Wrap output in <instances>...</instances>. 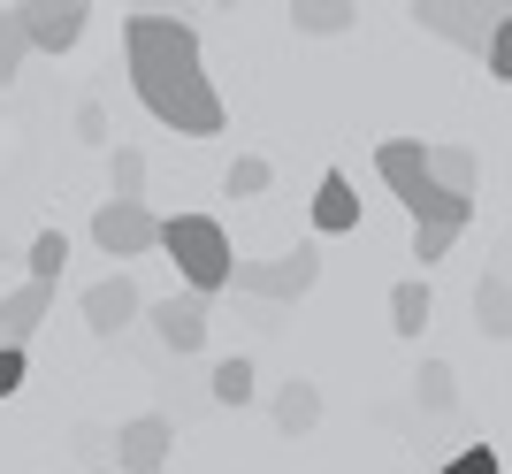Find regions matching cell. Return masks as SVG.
Masks as SVG:
<instances>
[{
	"mask_svg": "<svg viewBox=\"0 0 512 474\" xmlns=\"http://www.w3.org/2000/svg\"><path fill=\"white\" fill-rule=\"evenodd\" d=\"M123 54H130V85H138V108L153 123H169L176 138H214L230 123L222 115V92L207 85L199 69V31L176 16H130L123 23Z\"/></svg>",
	"mask_w": 512,
	"mask_h": 474,
	"instance_id": "6da1fadb",
	"label": "cell"
},
{
	"mask_svg": "<svg viewBox=\"0 0 512 474\" xmlns=\"http://www.w3.org/2000/svg\"><path fill=\"white\" fill-rule=\"evenodd\" d=\"M161 253L176 260V276H184V291H199V299H214V291H230V237H222V222L214 215H169L161 222Z\"/></svg>",
	"mask_w": 512,
	"mask_h": 474,
	"instance_id": "7a4b0ae2",
	"label": "cell"
},
{
	"mask_svg": "<svg viewBox=\"0 0 512 474\" xmlns=\"http://www.w3.org/2000/svg\"><path fill=\"white\" fill-rule=\"evenodd\" d=\"M314 283H321V253L314 245H299V253H283V260H237L230 268V291L253 299V306H291V299H306Z\"/></svg>",
	"mask_w": 512,
	"mask_h": 474,
	"instance_id": "3957f363",
	"label": "cell"
},
{
	"mask_svg": "<svg viewBox=\"0 0 512 474\" xmlns=\"http://www.w3.org/2000/svg\"><path fill=\"white\" fill-rule=\"evenodd\" d=\"M146 322H153V337H161L176 360H192V352L207 345L214 299H199V291H169V299H153V306H146Z\"/></svg>",
	"mask_w": 512,
	"mask_h": 474,
	"instance_id": "277c9868",
	"label": "cell"
},
{
	"mask_svg": "<svg viewBox=\"0 0 512 474\" xmlns=\"http://www.w3.org/2000/svg\"><path fill=\"white\" fill-rule=\"evenodd\" d=\"M92 8H77V0H39V8H16V31L31 54H69V46L85 39Z\"/></svg>",
	"mask_w": 512,
	"mask_h": 474,
	"instance_id": "5b68a950",
	"label": "cell"
},
{
	"mask_svg": "<svg viewBox=\"0 0 512 474\" xmlns=\"http://www.w3.org/2000/svg\"><path fill=\"white\" fill-rule=\"evenodd\" d=\"M169 444H176V421L169 413H138L115 429V474H161L169 467Z\"/></svg>",
	"mask_w": 512,
	"mask_h": 474,
	"instance_id": "8992f818",
	"label": "cell"
},
{
	"mask_svg": "<svg viewBox=\"0 0 512 474\" xmlns=\"http://www.w3.org/2000/svg\"><path fill=\"white\" fill-rule=\"evenodd\" d=\"M92 245L115 253V260H138V253L161 245V215H153V207H115V199H107L100 215H92Z\"/></svg>",
	"mask_w": 512,
	"mask_h": 474,
	"instance_id": "52a82bcc",
	"label": "cell"
},
{
	"mask_svg": "<svg viewBox=\"0 0 512 474\" xmlns=\"http://www.w3.org/2000/svg\"><path fill=\"white\" fill-rule=\"evenodd\" d=\"M413 23H421V31H436V39H451V46H467V54H490L497 8H467V0H428V8H413Z\"/></svg>",
	"mask_w": 512,
	"mask_h": 474,
	"instance_id": "ba28073f",
	"label": "cell"
},
{
	"mask_svg": "<svg viewBox=\"0 0 512 474\" xmlns=\"http://www.w3.org/2000/svg\"><path fill=\"white\" fill-rule=\"evenodd\" d=\"M138 314H146V299H138V283H130V276L85 283V322H92V337H115V329H130Z\"/></svg>",
	"mask_w": 512,
	"mask_h": 474,
	"instance_id": "9c48e42d",
	"label": "cell"
},
{
	"mask_svg": "<svg viewBox=\"0 0 512 474\" xmlns=\"http://www.w3.org/2000/svg\"><path fill=\"white\" fill-rule=\"evenodd\" d=\"M46 314H54V291H46V283H16V291L0 299V352H23L39 337Z\"/></svg>",
	"mask_w": 512,
	"mask_h": 474,
	"instance_id": "30bf717a",
	"label": "cell"
},
{
	"mask_svg": "<svg viewBox=\"0 0 512 474\" xmlns=\"http://www.w3.org/2000/svg\"><path fill=\"white\" fill-rule=\"evenodd\" d=\"M375 176L413 207V199L428 192V146L421 138H383V146H375Z\"/></svg>",
	"mask_w": 512,
	"mask_h": 474,
	"instance_id": "8fae6325",
	"label": "cell"
},
{
	"mask_svg": "<svg viewBox=\"0 0 512 474\" xmlns=\"http://www.w3.org/2000/svg\"><path fill=\"white\" fill-rule=\"evenodd\" d=\"M314 230L321 237H344V230H360V192H352V176L329 169L314 184Z\"/></svg>",
	"mask_w": 512,
	"mask_h": 474,
	"instance_id": "7c38bea8",
	"label": "cell"
},
{
	"mask_svg": "<svg viewBox=\"0 0 512 474\" xmlns=\"http://www.w3.org/2000/svg\"><path fill=\"white\" fill-rule=\"evenodd\" d=\"M428 184L451 199H474V184H482V161H474V146H428Z\"/></svg>",
	"mask_w": 512,
	"mask_h": 474,
	"instance_id": "4fadbf2b",
	"label": "cell"
},
{
	"mask_svg": "<svg viewBox=\"0 0 512 474\" xmlns=\"http://www.w3.org/2000/svg\"><path fill=\"white\" fill-rule=\"evenodd\" d=\"M276 429H283V436H314V429H321V383L291 375V383L276 390Z\"/></svg>",
	"mask_w": 512,
	"mask_h": 474,
	"instance_id": "5bb4252c",
	"label": "cell"
},
{
	"mask_svg": "<svg viewBox=\"0 0 512 474\" xmlns=\"http://www.w3.org/2000/svg\"><path fill=\"white\" fill-rule=\"evenodd\" d=\"M474 329H482L490 345H505V337H512V283L505 276H482V283H474Z\"/></svg>",
	"mask_w": 512,
	"mask_h": 474,
	"instance_id": "9a60e30c",
	"label": "cell"
},
{
	"mask_svg": "<svg viewBox=\"0 0 512 474\" xmlns=\"http://www.w3.org/2000/svg\"><path fill=\"white\" fill-rule=\"evenodd\" d=\"M107 192H115V207H146V153L138 146L107 153Z\"/></svg>",
	"mask_w": 512,
	"mask_h": 474,
	"instance_id": "2e32d148",
	"label": "cell"
},
{
	"mask_svg": "<svg viewBox=\"0 0 512 474\" xmlns=\"http://www.w3.org/2000/svg\"><path fill=\"white\" fill-rule=\"evenodd\" d=\"M428 314H436V299H428V283H421V276H406L398 291H390V329H398V337H421Z\"/></svg>",
	"mask_w": 512,
	"mask_h": 474,
	"instance_id": "e0dca14e",
	"label": "cell"
},
{
	"mask_svg": "<svg viewBox=\"0 0 512 474\" xmlns=\"http://www.w3.org/2000/svg\"><path fill=\"white\" fill-rule=\"evenodd\" d=\"M352 16H360L352 0H299L291 8V23H299L306 39H337V31H352Z\"/></svg>",
	"mask_w": 512,
	"mask_h": 474,
	"instance_id": "ac0fdd59",
	"label": "cell"
},
{
	"mask_svg": "<svg viewBox=\"0 0 512 474\" xmlns=\"http://www.w3.org/2000/svg\"><path fill=\"white\" fill-rule=\"evenodd\" d=\"M207 398H214V406H253V360H245V352L214 360V375H207Z\"/></svg>",
	"mask_w": 512,
	"mask_h": 474,
	"instance_id": "d6986e66",
	"label": "cell"
},
{
	"mask_svg": "<svg viewBox=\"0 0 512 474\" xmlns=\"http://www.w3.org/2000/svg\"><path fill=\"white\" fill-rule=\"evenodd\" d=\"M23 268H31V283H46V291H54V283H62V268H69V237H62V230H39V237H31V253H23Z\"/></svg>",
	"mask_w": 512,
	"mask_h": 474,
	"instance_id": "ffe728a7",
	"label": "cell"
},
{
	"mask_svg": "<svg viewBox=\"0 0 512 474\" xmlns=\"http://www.w3.org/2000/svg\"><path fill=\"white\" fill-rule=\"evenodd\" d=\"M413 398H421L428 413H451V406H459V375H451V360H421V375H413Z\"/></svg>",
	"mask_w": 512,
	"mask_h": 474,
	"instance_id": "44dd1931",
	"label": "cell"
},
{
	"mask_svg": "<svg viewBox=\"0 0 512 474\" xmlns=\"http://www.w3.org/2000/svg\"><path fill=\"white\" fill-rule=\"evenodd\" d=\"M406 215H413V222H451V230H467V222H474V199H451V192H436V184H428Z\"/></svg>",
	"mask_w": 512,
	"mask_h": 474,
	"instance_id": "7402d4cb",
	"label": "cell"
},
{
	"mask_svg": "<svg viewBox=\"0 0 512 474\" xmlns=\"http://www.w3.org/2000/svg\"><path fill=\"white\" fill-rule=\"evenodd\" d=\"M268 176H276V169H268L260 153H237L230 176H222V192H230V199H253V192H268Z\"/></svg>",
	"mask_w": 512,
	"mask_h": 474,
	"instance_id": "603a6c76",
	"label": "cell"
},
{
	"mask_svg": "<svg viewBox=\"0 0 512 474\" xmlns=\"http://www.w3.org/2000/svg\"><path fill=\"white\" fill-rule=\"evenodd\" d=\"M23 31H16V8H0V85H16V69H23Z\"/></svg>",
	"mask_w": 512,
	"mask_h": 474,
	"instance_id": "cb8c5ba5",
	"label": "cell"
},
{
	"mask_svg": "<svg viewBox=\"0 0 512 474\" xmlns=\"http://www.w3.org/2000/svg\"><path fill=\"white\" fill-rule=\"evenodd\" d=\"M482 62H490L497 85H512V8H497V31H490V54H482Z\"/></svg>",
	"mask_w": 512,
	"mask_h": 474,
	"instance_id": "d4e9b609",
	"label": "cell"
},
{
	"mask_svg": "<svg viewBox=\"0 0 512 474\" xmlns=\"http://www.w3.org/2000/svg\"><path fill=\"white\" fill-rule=\"evenodd\" d=\"M444 474H505V467H497L490 444H467V452H451V459H444Z\"/></svg>",
	"mask_w": 512,
	"mask_h": 474,
	"instance_id": "484cf974",
	"label": "cell"
},
{
	"mask_svg": "<svg viewBox=\"0 0 512 474\" xmlns=\"http://www.w3.org/2000/svg\"><path fill=\"white\" fill-rule=\"evenodd\" d=\"M77 138H92V146H107V108H100V100H85V108H77Z\"/></svg>",
	"mask_w": 512,
	"mask_h": 474,
	"instance_id": "4316f807",
	"label": "cell"
},
{
	"mask_svg": "<svg viewBox=\"0 0 512 474\" xmlns=\"http://www.w3.org/2000/svg\"><path fill=\"white\" fill-rule=\"evenodd\" d=\"M23 375H31V360H23V352H0V398H16Z\"/></svg>",
	"mask_w": 512,
	"mask_h": 474,
	"instance_id": "83f0119b",
	"label": "cell"
}]
</instances>
